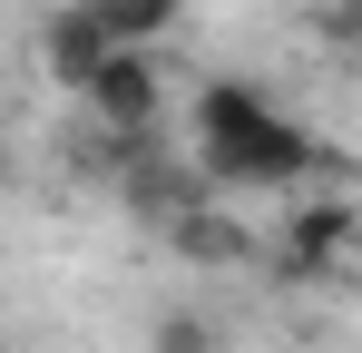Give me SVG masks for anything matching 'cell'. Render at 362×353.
Here are the masks:
<instances>
[{
    "label": "cell",
    "instance_id": "cell-11",
    "mask_svg": "<svg viewBox=\"0 0 362 353\" xmlns=\"http://www.w3.org/2000/svg\"><path fill=\"white\" fill-rule=\"evenodd\" d=\"M0 167H10V128H0Z\"/></svg>",
    "mask_w": 362,
    "mask_h": 353
},
{
    "label": "cell",
    "instance_id": "cell-10",
    "mask_svg": "<svg viewBox=\"0 0 362 353\" xmlns=\"http://www.w3.org/2000/svg\"><path fill=\"white\" fill-rule=\"evenodd\" d=\"M313 30H323V40L362 69V0H323V20H313Z\"/></svg>",
    "mask_w": 362,
    "mask_h": 353
},
{
    "label": "cell",
    "instance_id": "cell-8",
    "mask_svg": "<svg viewBox=\"0 0 362 353\" xmlns=\"http://www.w3.org/2000/svg\"><path fill=\"white\" fill-rule=\"evenodd\" d=\"M88 10L108 20V40H118V50H157V40L186 20V0H88Z\"/></svg>",
    "mask_w": 362,
    "mask_h": 353
},
{
    "label": "cell",
    "instance_id": "cell-5",
    "mask_svg": "<svg viewBox=\"0 0 362 353\" xmlns=\"http://www.w3.org/2000/svg\"><path fill=\"white\" fill-rule=\"evenodd\" d=\"M118 196H127V216H147V226L167 235V226L186 216V206H206L216 186H206V167H157V157L137 147V167L118 176Z\"/></svg>",
    "mask_w": 362,
    "mask_h": 353
},
{
    "label": "cell",
    "instance_id": "cell-9",
    "mask_svg": "<svg viewBox=\"0 0 362 353\" xmlns=\"http://www.w3.org/2000/svg\"><path fill=\"white\" fill-rule=\"evenodd\" d=\"M147 353H226V324H216V314H196V304H177V314H157V324H147Z\"/></svg>",
    "mask_w": 362,
    "mask_h": 353
},
{
    "label": "cell",
    "instance_id": "cell-6",
    "mask_svg": "<svg viewBox=\"0 0 362 353\" xmlns=\"http://www.w3.org/2000/svg\"><path fill=\"white\" fill-rule=\"evenodd\" d=\"M274 108V89H255V79H206L196 89V147H216V138H245V128H264Z\"/></svg>",
    "mask_w": 362,
    "mask_h": 353
},
{
    "label": "cell",
    "instance_id": "cell-3",
    "mask_svg": "<svg viewBox=\"0 0 362 353\" xmlns=\"http://www.w3.org/2000/svg\"><path fill=\"white\" fill-rule=\"evenodd\" d=\"M88 118L118 138V147H147L157 138V118H167V69L157 50H118L98 79H88Z\"/></svg>",
    "mask_w": 362,
    "mask_h": 353
},
{
    "label": "cell",
    "instance_id": "cell-4",
    "mask_svg": "<svg viewBox=\"0 0 362 353\" xmlns=\"http://www.w3.org/2000/svg\"><path fill=\"white\" fill-rule=\"evenodd\" d=\"M108 59H118V40H108V20H98L88 0H69V10H49V20H40V69L59 79L69 99H88V79H98Z\"/></svg>",
    "mask_w": 362,
    "mask_h": 353
},
{
    "label": "cell",
    "instance_id": "cell-7",
    "mask_svg": "<svg viewBox=\"0 0 362 353\" xmlns=\"http://www.w3.org/2000/svg\"><path fill=\"white\" fill-rule=\"evenodd\" d=\"M167 245H177L186 265H255V235H245L216 196H206V206H186L177 226H167Z\"/></svg>",
    "mask_w": 362,
    "mask_h": 353
},
{
    "label": "cell",
    "instance_id": "cell-2",
    "mask_svg": "<svg viewBox=\"0 0 362 353\" xmlns=\"http://www.w3.org/2000/svg\"><path fill=\"white\" fill-rule=\"evenodd\" d=\"M353 255H362V206L353 196H294V216L274 235V275L333 285V275H353Z\"/></svg>",
    "mask_w": 362,
    "mask_h": 353
},
{
    "label": "cell",
    "instance_id": "cell-1",
    "mask_svg": "<svg viewBox=\"0 0 362 353\" xmlns=\"http://www.w3.org/2000/svg\"><path fill=\"white\" fill-rule=\"evenodd\" d=\"M196 167L216 196H255V186H303V176L323 167V138L303 128V118H264V128H245V138H216V147H196Z\"/></svg>",
    "mask_w": 362,
    "mask_h": 353
}]
</instances>
